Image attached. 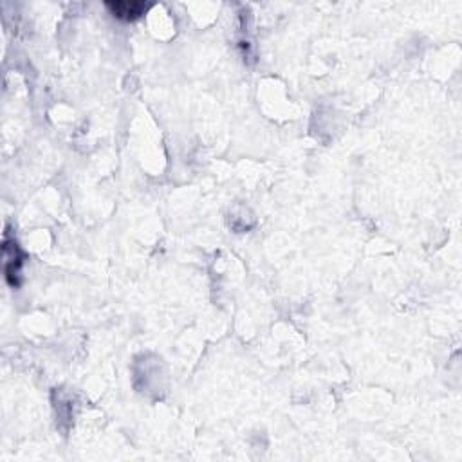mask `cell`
Returning a JSON list of instances; mask_svg holds the SVG:
<instances>
[{
  "label": "cell",
  "instance_id": "cell-1",
  "mask_svg": "<svg viewBox=\"0 0 462 462\" xmlns=\"http://www.w3.org/2000/svg\"><path fill=\"white\" fill-rule=\"evenodd\" d=\"M105 6L111 9V13L115 19L127 20V22L138 20L139 16L145 15L147 9L150 8V6L145 4V2H128V0H115V2H107Z\"/></svg>",
  "mask_w": 462,
  "mask_h": 462
}]
</instances>
